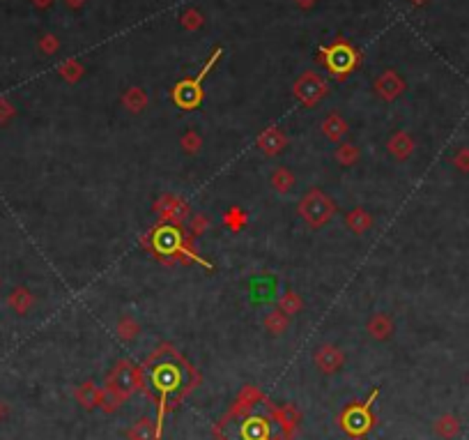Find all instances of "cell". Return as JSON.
<instances>
[{"mask_svg":"<svg viewBox=\"0 0 469 440\" xmlns=\"http://www.w3.org/2000/svg\"><path fill=\"white\" fill-rule=\"evenodd\" d=\"M435 429H437L444 438H453V436L458 434V429H460V427H458V419H456V417L446 415V417H441V419L437 422V427H435Z\"/></svg>","mask_w":469,"mask_h":440,"instance_id":"6da1fadb","label":"cell"}]
</instances>
